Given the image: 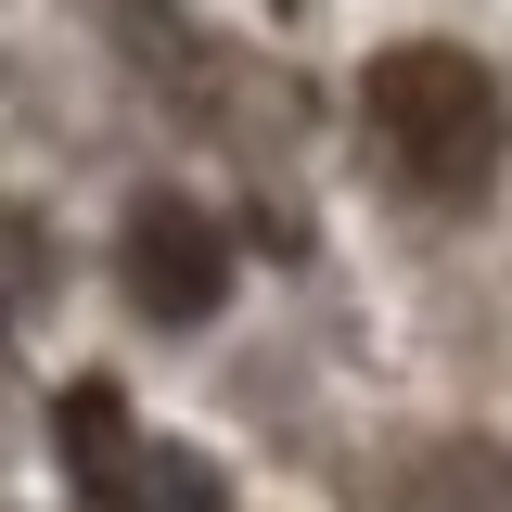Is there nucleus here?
<instances>
[{"label":"nucleus","mask_w":512,"mask_h":512,"mask_svg":"<svg viewBox=\"0 0 512 512\" xmlns=\"http://www.w3.org/2000/svg\"><path fill=\"white\" fill-rule=\"evenodd\" d=\"M359 116H372V154L423 205H474L500 180V77L461 52V39H397V52L359 64Z\"/></svg>","instance_id":"1"},{"label":"nucleus","mask_w":512,"mask_h":512,"mask_svg":"<svg viewBox=\"0 0 512 512\" xmlns=\"http://www.w3.org/2000/svg\"><path fill=\"white\" fill-rule=\"evenodd\" d=\"M116 282L141 320H167V333H192V320H218V295H231V244H218V218H192V205H128V244H116Z\"/></svg>","instance_id":"2"},{"label":"nucleus","mask_w":512,"mask_h":512,"mask_svg":"<svg viewBox=\"0 0 512 512\" xmlns=\"http://www.w3.org/2000/svg\"><path fill=\"white\" fill-rule=\"evenodd\" d=\"M52 436H64V474H77V500H90V512H116L128 461H141V423H128V397H116L103 372H90V384H64Z\"/></svg>","instance_id":"3"},{"label":"nucleus","mask_w":512,"mask_h":512,"mask_svg":"<svg viewBox=\"0 0 512 512\" xmlns=\"http://www.w3.org/2000/svg\"><path fill=\"white\" fill-rule=\"evenodd\" d=\"M116 512H231V487L192 461V448H167V436H141V461H128V487H116Z\"/></svg>","instance_id":"4"}]
</instances>
